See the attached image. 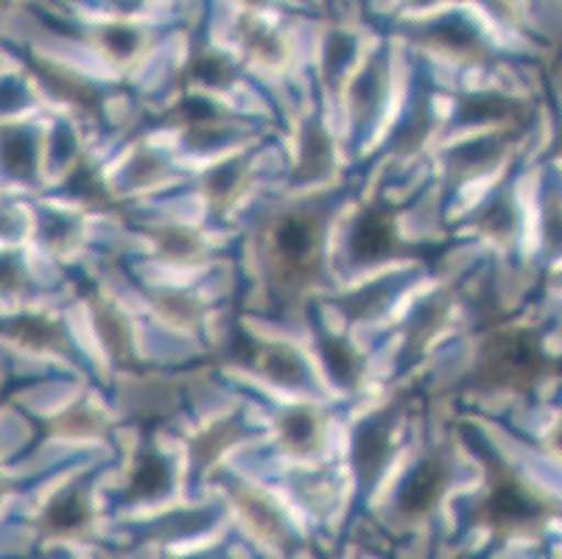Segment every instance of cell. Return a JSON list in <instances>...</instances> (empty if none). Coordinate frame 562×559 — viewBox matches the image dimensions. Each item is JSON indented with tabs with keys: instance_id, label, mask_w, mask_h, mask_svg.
<instances>
[{
	"instance_id": "obj_22",
	"label": "cell",
	"mask_w": 562,
	"mask_h": 559,
	"mask_svg": "<svg viewBox=\"0 0 562 559\" xmlns=\"http://www.w3.org/2000/svg\"><path fill=\"white\" fill-rule=\"evenodd\" d=\"M25 286L23 266L12 255H0V294H12Z\"/></svg>"
},
{
	"instance_id": "obj_5",
	"label": "cell",
	"mask_w": 562,
	"mask_h": 559,
	"mask_svg": "<svg viewBox=\"0 0 562 559\" xmlns=\"http://www.w3.org/2000/svg\"><path fill=\"white\" fill-rule=\"evenodd\" d=\"M0 166L9 177L32 179L37 171V137L23 126H3L0 130Z\"/></svg>"
},
{
	"instance_id": "obj_16",
	"label": "cell",
	"mask_w": 562,
	"mask_h": 559,
	"mask_svg": "<svg viewBox=\"0 0 562 559\" xmlns=\"http://www.w3.org/2000/svg\"><path fill=\"white\" fill-rule=\"evenodd\" d=\"M330 166V146L322 130L311 126L303 141V160H300V177H316Z\"/></svg>"
},
{
	"instance_id": "obj_24",
	"label": "cell",
	"mask_w": 562,
	"mask_h": 559,
	"mask_svg": "<svg viewBox=\"0 0 562 559\" xmlns=\"http://www.w3.org/2000/svg\"><path fill=\"white\" fill-rule=\"evenodd\" d=\"M406 3L414 9H426V7H434V3H439V0H406Z\"/></svg>"
},
{
	"instance_id": "obj_9",
	"label": "cell",
	"mask_w": 562,
	"mask_h": 559,
	"mask_svg": "<svg viewBox=\"0 0 562 559\" xmlns=\"http://www.w3.org/2000/svg\"><path fill=\"white\" fill-rule=\"evenodd\" d=\"M241 40L244 45H247L249 54H252L255 59L266 62V65H274V62H280L285 56L283 40H280L272 29H266L263 23H258V20L252 18H244Z\"/></svg>"
},
{
	"instance_id": "obj_27",
	"label": "cell",
	"mask_w": 562,
	"mask_h": 559,
	"mask_svg": "<svg viewBox=\"0 0 562 559\" xmlns=\"http://www.w3.org/2000/svg\"><path fill=\"white\" fill-rule=\"evenodd\" d=\"M0 3H3V0H0Z\"/></svg>"
},
{
	"instance_id": "obj_23",
	"label": "cell",
	"mask_w": 562,
	"mask_h": 559,
	"mask_svg": "<svg viewBox=\"0 0 562 559\" xmlns=\"http://www.w3.org/2000/svg\"><path fill=\"white\" fill-rule=\"evenodd\" d=\"M20 99H23V90H20L14 81H0V110H9V107L18 104Z\"/></svg>"
},
{
	"instance_id": "obj_8",
	"label": "cell",
	"mask_w": 562,
	"mask_h": 559,
	"mask_svg": "<svg viewBox=\"0 0 562 559\" xmlns=\"http://www.w3.org/2000/svg\"><path fill=\"white\" fill-rule=\"evenodd\" d=\"M3 333L12 338H18L20 345L40 347V350H48V347L59 345V327L54 322L43 320V316H14V320L3 322Z\"/></svg>"
},
{
	"instance_id": "obj_25",
	"label": "cell",
	"mask_w": 562,
	"mask_h": 559,
	"mask_svg": "<svg viewBox=\"0 0 562 559\" xmlns=\"http://www.w3.org/2000/svg\"><path fill=\"white\" fill-rule=\"evenodd\" d=\"M244 7H266V3H269V0H241Z\"/></svg>"
},
{
	"instance_id": "obj_12",
	"label": "cell",
	"mask_w": 562,
	"mask_h": 559,
	"mask_svg": "<svg viewBox=\"0 0 562 559\" xmlns=\"http://www.w3.org/2000/svg\"><path fill=\"white\" fill-rule=\"evenodd\" d=\"M168 484V468L160 456H143L137 461L135 476H132L130 495L132 499H151V495H160Z\"/></svg>"
},
{
	"instance_id": "obj_11",
	"label": "cell",
	"mask_w": 562,
	"mask_h": 559,
	"mask_svg": "<svg viewBox=\"0 0 562 559\" xmlns=\"http://www.w3.org/2000/svg\"><path fill=\"white\" fill-rule=\"evenodd\" d=\"M87 523V504L79 492H65L45 512V526L50 532H74Z\"/></svg>"
},
{
	"instance_id": "obj_6",
	"label": "cell",
	"mask_w": 562,
	"mask_h": 559,
	"mask_svg": "<svg viewBox=\"0 0 562 559\" xmlns=\"http://www.w3.org/2000/svg\"><path fill=\"white\" fill-rule=\"evenodd\" d=\"M395 246V227L386 210H370L359 219V227L352 235V253L361 260L386 258Z\"/></svg>"
},
{
	"instance_id": "obj_18",
	"label": "cell",
	"mask_w": 562,
	"mask_h": 559,
	"mask_svg": "<svg viewBox=\"0 0 562 559\" xmlns=\"http://www.w3.org/2000/svg\"><path fill=\"white\" fill-rule=\"evenodd\" d=\"M325 358H328V367L334 369V376L339 378L341 383H352L356 372H359V364H356V356L350 353V347L341 345L339 338H325Z\"/></svg>"
},
{
	"instance_id": "obj_15",
	"label": "cell",
	"mask_w": 562,
	"mask_h": 559,
	"mask_svg": "<svg viewBox=\"0 0 562 559\" xmlns=\"http://www.w3.org/2000/svg\"><path fill=\"white\" fill-rule=\"evenodd\" d=\"M101 45H104V51L112 59H132V56H137V51H140L143 34L135 25L112 23L101 31Z\"/></svg>"
},
{
	"instance_id": "obj_10",
	"label": "cell",
	"mask_w": 562,
	"mask_h": 559,
	"mask_svg": "<svg viewBox=\"0 0 562 559\" xmlns=\"http://www.w3.org/2000/svg\"><path fill=\"white\" fill-rule=\"evenodd\" d=\"M278 253L285 260H303L314 249V227L305 219H285L274 233Z\"/></svg>"
},
{
	"instance_id": "obj_19",
	"label": "cell",
	"mask_w": 562,
	"mask_h": 559,
	"mask_svg": "<svg viewBox=\"0 0 562 559\" xmlns=\"http://www.w3.org/2000/svg\"><path fill=\"white\" fill-rule=\"evenodd\" d=\"M263 367H266V376L278 383H297L300 378H303L297 358L291 356L289 350H269L266 353Z\"/></svg>"
},
{
	"instance_id": "obj_3",
	"label": "cell",
	"mask_w": 562,
	"mask_h": 559,
	"mask_svg": "<svg viewBox=\"0 0 562 559\" xmlns=\"http://www.w3.org/2000/svg\"><path fill=\"white\" fill-rule=\"evenodd\" d=\"M484 512L495 526H526L540 517V504L518 481H498L490 492Z\"/></svg>"
},
{
	"instance_id": "obj_20",
	"label": "cell",
	"mask_w": 562,
	"mask_h": 559,
	"mask_svg": "<svg viewBox=\"0 0 562 559\" xmlns=\"http://www.w3.org/2000/svg\"><path fill=\"white\" fill-rule=\"evenodd\" d=\"M509 110H513V104L498 99V96H476V99H468L462 104L464 115L473 118H504Z\"/></svg>"
},
{
	"instance_id": "obj_2",
	"label": "cell",
	"mask_w": 562,
	"mask_h": 559,
	"mask_svg": "<svg viewBox=\"0 0 562 559\" xmlns=\"http://www.w3.org/2000/svg\"><path fill=\"white\" fill-rule=\"evenodd\" d=\"M417 40L428 48H437L442 54L459 56V59H476L484 54V43L473 25L462 18H439L417 29Z\"/></svg>"
},
{
	"instance_id": "obj_14",
	"label": "cell",
	"mask_w": 562,
	"mask_h": 559,
	"mask_svg": "<svg viewBox=\"0 0 562 559\" xmlns=\"http://www.w3.org/2000/svg\"><path fill=\"white\" fill-rule=\"evenodd\" d=\"M34 70L43 76L45 87H50L56 96H65V99L76 101V104H95V96L90 92V87H85L79 79H74V76L50 68V65H43V62H34Z\"/></svg>"
},
{
	"instance_id": "obj_21",
	"label": "cell",
	"mask_w": 562,
	"mask_h": 559,
	"mask_svg": "<svg viewBox=\"0 0 562 559\" xmlns=\"http://www.w3.org/2000/svg\"><path fill=\"white\" fill-rule=\"evenodd\" d=\"M352 56V40L341 31H334L328 37V45H325V68L328 74H339L345 68V62Z\"/></svg>"
},
{
	"instance_id": "obj_26",
	"label": "cell",
	"mask_w": 562,
	"mask_h": 559,
	"mask_svg": "<svg viewBox=\"0 0 562 559\" xmlns=\"http://www.w3.org/2000/svg\"><path fill=\"white\" fill-rule=\"evenodd\" d=\"M557 448H560V450H562V428H560V431H557Z\"/></svg>"
},
{
	"instance_id": "obj_1",
	"label": "cell",
	"mask_w": 562,
	"mask_h": 559,
	"mask_svg": "<svg viewBox=\"0 0 562 559\" xmlns=\"http://www.w3.org/2000/svg\"><path fill=\"white\" fill-rule=\"evenodd\" d=\"M540 367H543V353L538 342L518 333V336L498 338V345L490 350L484 372L493 378L495 387H526L540 376Z\"/></svg>"
},
{
	"instance_id": "obj_4",
	"label": "cell",
	"mask_w": 562,
	"mask_h": 559,
	"mask_svg": "<svg viewBox=\"0 0 562 559\" xmlns=\"http://www.w3.org/2000/svg\"><path fill=\"white\" fill-rule=\"evenodd\" d=\"M442 487H446V468H442V461L426 459L420 468L408 476L406 484H403L401 510L406 515H423V512H428L437 504V499L442 495Z\"/></svg>"
},
{
	"instance_id": "obj_17",
	"label": "cell",
	"mask_w": 562,
	"mask_h": 559,
	"mask_svg": "<svg viewBox=\"0 0 562 559\" xmlns=\"http://www.w3.org/2000/svg\"><path fill=\"white\" fill-rule=\"evenodd\" d=\"M280 431H283V439L291 448H305L316 437V420L308 412H289L280 423Z\"/></svg>"
},
{
	"instance_id": "obj_7",
	"label": "cell",
	"mask_w": 562,
	"mask_h": 559,
	"mask_svg": "<svg viewBox=\"0 0 562 559\" xmlns=\"http://www.w3.org/2000/svg\"><path fill=\"white\" fill-rule=\"evenodd\" d=\"M390 454V431L383 428V423H372L359 431L356 439V465H359L361 479H375L378 470L383 468Z\"/></svg>"
},
{
	"instance_id": "obj_13",
	"label": "cell",
	"mask_w": 562,
	"mask_h": 559,
	"mask_svg": "<svg viewBox=\"0 0 562 559\" xmlns=\"http://www.w3.org/2000/svg\"><path fill=\"white\" fill-rule=\"evenodd\" d=\"M188 74H191L196 81H202V85H211V87H224L229 79H233L229 62L211 48L193 51L191 62H188Z\"/></svg>"
}]
</instances>
